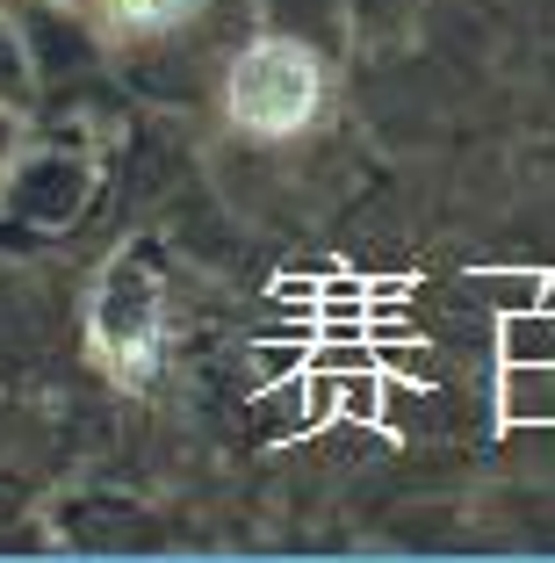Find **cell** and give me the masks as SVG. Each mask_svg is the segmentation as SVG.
<instances>
[{"label": "cell", "instance_id": "6da1fadb", "mask_svg": "<svg viewBox=\"0 0 555 563\" xmlns=\"http://www.w3.org/2000/svg\"><path fill=\"white\" fill-rule=\"evenodd\" d=\"M332 101V73L303 36H253L224 66V123L253 145H289V137L318 131Z\"/></svg>", "mask_w": 555, "mask_h": 563}, {"label": "cell", "instance_id": "7a4b0ae2", "mask_svg": "<svg viewBox=\"0 0 555 563\" xmlns=\"http://www.w3.org/2000/svg\"><path fill=\"white\" fill-rule=\"evenodd\" d=\"M87 340H95V362L109 383L152 390V376L166 362V289L145 261H109V275L95 289Z\"/></svg>", "mask_w": 555, "mask_h": 563}, {"label": "cell", "instance_id": "3957f363", "mask_svg": "<svg viewBox=\"0 0 555 563\" xmlns=\"http://www.w3.org/2000/svg\"><path fill=\"white\" fill-rule=\"evenodd\" d=\"M210 0H101V36L109 44H159V36L202 22Z\"/></svg>", "mask_w": 555, "mask_h": 563}, {"label": "cell", "instance_id": "277c9868", "mask_svg": "<svg viewBox=\"0 0 555 563\" xmlns=\"http://www.w3.org/2000/svg\"><path fill=\"white\" fill-rule=\"evenodd\" d=\"M44 8H80V0H44Z\"/></svg>", "mask_w": 555, "mask_h": 563}]
</instances>
